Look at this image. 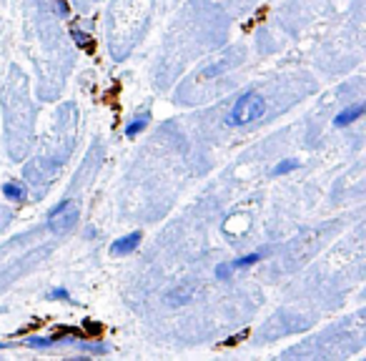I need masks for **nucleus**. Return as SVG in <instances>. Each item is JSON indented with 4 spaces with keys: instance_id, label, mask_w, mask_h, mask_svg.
<instances>
[{
    "instance_id": "2",
    "label": "nucleus",
    "mask_w": 366,
    "mask_h": 361,
    "mask_svg": "<svg viewBox=\"0 0 366 361\" xmlns=\"http://www.w3.org/2000/svg\"><path fill=\"white\" fill-rule=\"evenodd\" d=\"M138 244H141V234L136 231V234H128V236H123V239H118L116 244L111 246V254L126 256V254H131V251H136Z\"/></svg>"
},
{
    "instance_id": "10",
    "label": "nucleus",
    "mask_w": 366,
    "mask_h": 361,
    "mask_svg": "<svg viewBox=\"0 0 366 361\" xmlns=\"http://www.w3.org/2000/svg\"><path fill=\"white\" fill-rule=\"evenodd\" d=\"M51 299H68V291H66V289H56V291H51Z\"/></svg>"
},
{
    "instance_id": "1",
    "label": "nucleus",
    "mask_w": 366,
    "mask_h": 361,
    "mask_svg": "<svg viewBox=\"0 0 366 361\" xmlns=\"http://www.w3.org/2000/svg\"><path fill=\"white\" fill-rule=\"evenodd\" d=\"M266 113V101L259 96V93H244V96L236 101L234 111L229 116L231 126H244V123L259 121Z\"/></svg>"
},
{
    "instance_id": "11",
    "label": "nucleus",
    "mask_w": 366,
    "mask_h": 361,
    "mask_svg": "<svg viewBox=\"0 0 366 361\" xmlns=\"http://www.w3.org/2000/svg\"><path fill=\"white\" fill-rule=\"evenodd\" d=\"M73 38H76V41H78V43H81V46H83V43H86V38H83V33H78V31H76V33H73Z\"/></svg>"
},
{
    "instance_id": "6",
    "label": "nucleus",
    "mask_w": 366,
    "mask_h": 361,
    "mask_svg": "<svg viewBox=\"0 0 366 361\" xmlns=\"http://www.w3.org/2000/svg\"><path fill=\"white\" fill-rule=\"evenodd\" d=\"M146 123H148V116H138V118H133L131 123H128L126 126V136H138V133L143 131V128H146Z\"/></svg>"
},
{
    "instance_id": "3",
    "label": "nucleus",
    "mask_w": 366,
    "mask_h": 361,
    "mask_svg": "<svg viewBox=\"0 0 366 361\" xmlns=\"http://www.w3.org/2000/svg\"><path fill=\"white\" fill-rule=\"evenodd\" d=\"M76 219H78V211L71 206V209H68V216L53 214L51 216V224H48V226H51L53 231H66V229H71V226L76 224Z\"/></svg>"
},
{
    "instance_id": "4",
    "label": "nucleus",
    "mask_w": 366,
    "mask_h": 361,
    "mask_svg": "<svg viewBox=\"0 0 366 361\" xmlns=\"http://www.w3.org/2000/svg\"><path fill=\"white\" fill-rule=\"evenodd\" d=\"M361 113H364V103H356V106H349L346 111H341L334 123L339 128H344V126H349V123H354L356 118H361Z\"/></svg>"
},
{
    "instance_id": "7",
    "label": "nucleus",
    "mask_w": 366,
    "mask_h": 361,
    "mask_svg": "<svg viewBox=\"0 0 366 361\" xmlns=\"http://www.w3.org/2000/svg\"><path fill=\"white\" fill-rule=\"evenodd\" d=\"M296 168H299V161H284V163H279V166L274 168V176H284V173L296 171Z\"/></svg>"
},
{
    "instance_id": "5",
    "label": "nucleus",
    "mask_w": 366,
    "mask_h": 361,
    "mask_svg": "<svg viewBox=\"0 0 366 361\" xmlns=\"http://www.w3.org/2000/svg\"><path fill=\"white\" fill-rule=\"evenodd\" d=\"M3 194H6V199H11V201H23V199H26V189H21L18 184H6V186H3Z\"/></svg>"
},
{
    "instance_id": "9",
    "label": "nucleus",
    "mask_w": 366,
    "mask_h": 361,
    "mask_svg": "<svg viewBox=\"0 0 366 361\" xmlns=\"http://www.w3.org/2000/svg\"><path fill=\"white\" fill-rule=\"evenodd\" d=\"M231 274V266H224L221 264L219 269H216V276H219V279H224V276H229Z\"/></svg>"
},
{
    "instance_id": "8",
    "label": "nucleus",
    "mask_w": 366,
    "mask_h": 361,
    "mask_svg": "<svg viewBox=\"0 0 366 361\" xmlns=\"http://www.w3.org/2000/svg\"><path fill=\"white\" fill-rule=\"evenodd\" d=\"M261 256L259 254H249V256H244V259H239V261H234L231 264V269H244V266H251V264H256Z\"/></svg>"
}]
</instances>
